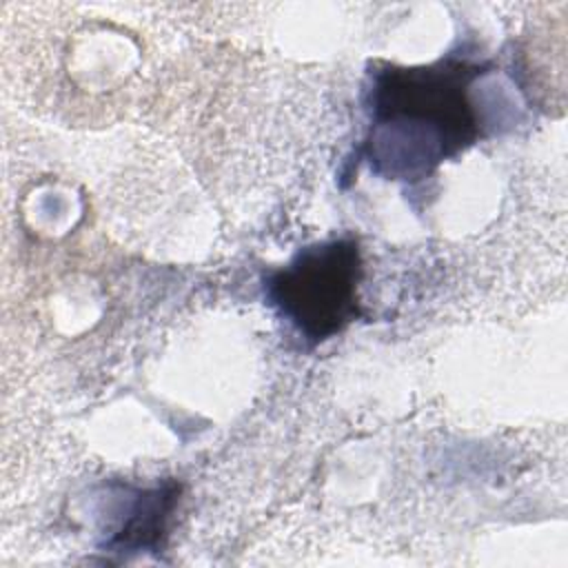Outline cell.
<instances>
[{
	"mask_svg": "<svg viewBox=\"0 0 568 568\" xmlns=\"http://www.w3.org/2000/svg\"><path fill=\"white\" fill-rule=\"evenodd\" d=\"M362 257L353 237L302 248L286 266L264 280L268 304L308 344H322L357 315Z\"/></svg>",
	"mask_w": 568,
	"mask_h": 568,
	"instance_id": "cell-2",
	"label": "cell"
},
{
	"mask_svg": "<svg viewBox=\"0 0 568 568\" xmlns=\"http://www.w3.org/2000/svg\"><path fill=\"white\" fill-rule=\"evenodd\" d=\"M488 67L459 55L424 67H375L368 73L364 140L373 171L386 180H419L473 146L481 122L470 89Z\"/></svg>",
	"mask_w": 568,
	"mask_h": 568,
	"instance_id": "cell-1",
	"label": "cell"
},
{
	"mask_svg": "<svg viewBox=\"0 0 568 568\" xmlns=\"http://www.w3.org/2000/svg\"><path fill=\"white\" fill-rule=\"evenodd\" d=\"M178 490L180 488L173 481L166 486L140 490L129 506L126 519L106 541V548H118L122 552L158 548L160 539L166 535V519L175 506Z\"/></svg>",
	"mask_w": 568,
	"mask_h": 568,
	"instance_id": "cell-3",
	"label": "cell"
}]
</instances>
